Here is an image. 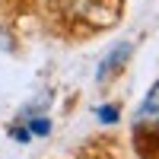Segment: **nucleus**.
<instances>
[{"instance_id": "nucleus-1", "label": "nucleus", "mask_w": 159, "mask_h": 159, "mask_svg": "<svg viewBox=\"0 0 159 159\" xmlns=\"http://www.w3.org/2000/svg\"><path fill=\"white\" fill-rule=\"evenodd\" d=\"M70 13L92 29L115 25L121 16V0H70Z\"/></svg>"}, {"instance_id": "nucleus-2", "label": "nucleus", "mask_w": 159, "mask_h": 159, "mask_svg": "<svg viewBox=\"0 0 159 159\" xmlns=\"http://www.w3.org/2000/svg\"><path fill=\"white\" fill-rule=\"evenodd\" d=\"M150 127V134H159V83L147 92V99L140 102V108L134 115V130Z\"/></svg>"}, {"instance_id": "nucleus-6", "label": "nucleus", "mask_w": 159, "mask_h": 159, "mask_svg": "<svg viewBox=\"0 0 159 159\" xmlns=\"http://www.w3.org/2000/svg\"><path fill=\"white\" fill-rule=\"evenodd\" d=\"M13 137H16L19 143H29L32 137H29V130H25V127H19V130H13Z\"/></svg>"}, {"instance_id": "nucleus-5", "label": "nucleus", "mask_w": 159, "mask_h": 159, "mask_svg": "<svg viewBox=\"0 0 159 159\" xmlns=\"http://www.w3.org/2000/svg\"><path fill=\"white\" fill-rule=\"evenodd\" d=\"M48 130H51L48 118H35V121H32V134H48Z\"/></svg>"}, {"instance_id": "nucleus-3", "label": "nucleus", "mask_w": 159, "mask_h": 159, "mask_svg": "<svg viewBox=\"0 0 159 159\" xmlns=\"http://www.w3.org/2000/svg\"><path fill=\"white\" fill-rule=\"evenodd\" d=\"M127 57H130V45H115L108 54H105V61L99 64V70H96V80L99 83H108V80L118 73L127 64Z\"/></svg>"}, {"instance_id": "nucleus-4", "label": "nucleus", "mask_w": 159, "mask_h": 159, "mask_svg": "<svg viewBox=\"0 0 159 159\" xmlns=\"http://www.w3.org/2000/svg\"><path fill=\"white\" fill-rule=\"evenodd\" d=\"M118 118H121V115H118V105H102V108H99V121L102 124H115Z\"/></svg>"}]
</instances>
